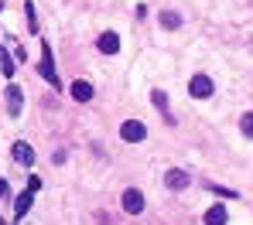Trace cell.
<instances>
[{
  "label": "cell",
  "instance_id": "6da1fadb",
  "mask_svg": "<svg viewBox=\"0 0 253 225\" xmlns=\"http://www.w3.org/2000/svg\"><path fill=\"white\" fill-rule=\"evenodd\" d=\"M38 72H42V79L51 82V89H58V75H55V65H51V45L48 41L42 45V65H38Z\"/></svg>",
  "mask_w": 253,
  "mask_h": 225
},
{
  "label": "cell",
  "instance_id": "7a4b0ae2",
  "mask_svg": "<svg viewBox=\"0 0 253 225\" xmlns=\"http://www.w3.org/2000/svg\"><path fill=\"white\" fill-rule=\"evenodd\" d=\"M188 92H192L195 99H209L212 92H215V86H212L209 75H192V82H188Z\"/></svg>",
  "mask_w": 253,
  "mask_h": 225
},
{
  "label": "cell",
  "instance_id": "3957f363",
  "mask_svg": "<svg viewBox=\"0 0 253 225\" xmlns=\"http://www.w3.org/2000/svg\"><path fill=\"white\" fill-rule=\"evenodd\" d=\"M120 136H124L126 143H137V140H144V136H147V130H144V123H140V120H126L124 127H120Z\"/></svg>",
  "mask_w": 253,
  "mask_h": 225
},
{
  "label": "cell",
  "instance_id": "277c9868",
  "mask_svg": "<svg viewBox=\"0 0 253 225\" xmlns=\"http://www.w3.org/2000/svg\"><path fill=\"white\" fill-rule=\"evenodd\" d=\"M165 184H168L171 191H181V188H188V184H192V174H188V171H181V167H171L168 174H165Z\"/></svg>",
  "mask_w": 253,
  "mask_h": 225
},
{
  "label": "cell",
  "instance_id": "5b68a950",
  "mask_svg": "<svg viewBox=\"0 0 253 225\" xmlns=\"http://www.w3.org/2000/svg\"><path fill=\"white\" fill-rule=\"evenodd\" d=\"M124 208L130 215H140V212H144V194H140L137 188H126L124 191Z\"/></svg>",
  "mask_w": 253,
  "mask_h": 225
},
{
  "label": "cell",
  "instance_id": "8992f818",
  "mask_svg": "<svg viewBox=\"0 0 253 225\" xmlns=\"http://www.w3.org/2000/svg\"><path fill=\"white\" fill-rule=\"evenodd\" d=\"M21 109H24V92L17 89V86H7V113L21 116Z\"/></svg>",
  "mask_w": 253,
  "mask_h": 225
},
{
  "label": "cell",
  "instance_id": "52a82bcc",
  "mask_svg": "<svg viewBox=\"0 0 253 225\" xmlns=\"http://www.w3.org/2000/svg\"><path fill=\"white\" fill-rule=\"evenodd\" d=\"M10 154H14V161H17V164H24V167H31V164H35V150H31L24 140H17Z\"/></svg>",
  "mask_w": 253,
  "mask_h": 225
},
{
  "label": "cell",
  "instance_id": "ba28073f",
  "mask_svg": "<svg viewBox=\"0 0 253 225\" xmlns=\"http://www.w3.org/2000/svg\"><path fill=\"white\" fill-rule=\"evenodd\" d=\"M69 92H72V99H76V102H89V99H92V86H89V82H83V79H76Z\"/></svg>",
  "mask_w": 253,
  "mask_h": 225
},
{
  "label": "cell",
  "instance_id": "9c48e42d",
  "mask_svg": "<svg viewBox=\"0 0 253 225\" xmlns=\"http://www.w3.org/2000/svg\"><path fill=\"white\" fill-rule=\"evenodd\" d=\"M96 45H99V51H103V55H117V51H120V38H117L113 31H106Z\"/></svg>",
  "mask_w": 253,
  "mask_h": 225
},
{
  "label": "cell",
  "instance_id": "30bf717a",
  "mask_svg": "<svg viewBox=\"0 0 253 225\" xmlns=\"http://www.w3.org/2000/svg\"><path fill=\"white\" fill-rule=\"evenodd\" d=\"M226 219H229V215H226L222 205H212L209 212H206V225H226Z\"/></svg>",
  "mask_w": 253,
  "mask_h": 225
},
{
  "label": "cell",
  "instance_id": "8fae6325",
  "mask_svg": "<svg viewBox=\"0 0 253 225\" xmlns=\"http://www.w3.org/2000/svg\"><path fill=\"white\" fill-rule=\"evenodd\" d=\"M161 24L174 31V28H181V14H174V10H161Z\"/></svg>",
  "mask_w": 253,
  "mask_h": 225
},
{
  "label": "cell",
  "instance_id": "7c38bea8",
  "mask_svg": "<svg viewBox=\"0 0 253 225\" xmlns=\"http://www.w3.org/2000/svg\"><path fill=\"white\" fill-rule=\"evenodd\" d=\"M28 208H31V191H24V194L17 198V205H14V215H17V219H24V215H28Z\"/></svg>",
  "mask_w": 253,
  "mask_h": 225
},
{
  "label": "cell",
  "instance_id": "4fadbf2b",
  "mask_svg": "<svg viewBox=\"0 0 253 225\" xmlns=\"http://www.w3.org/2000/svg\"><path fill=\"white\" fill-rule=\"evenodd\" d=\"M14 68H17V65H14V58L7 55V48H0V72L10 79V75H14Z\"/></svg>",
  "mask_w": 253,
  "mask_h": 225
},
{
  "label": "cell",
  "instance_id": "5bb4252c",
  "mask_svg": "<svg viewBox=\"0 0 253 225\" xmlns=\"http://www.w3.org/2000/svg\"><path fill=\"white\" fill-rule=\"evenodd\" d=\"M240 130H243L247 136H253V113H247V116L240 120Z\"/></svg>",
  "mask_w": 253,
  "mask_h": 225
},
{
  "label": "cell",
  "instance_id": "9a60e30c",
  "mask_svg": "<svg viewBox=\"0 0 253 225\" xmlns=\"http://www.w3.org/2000/svg\"><path fill=\"white\" fill-rule=\"evenodd\" d=\"M151 99H154V106H158V109H165V113H168V96H165V92H154Z\"/></svg>",
  "mask_w": 253,
  "mask_h": 225
},
{
  "label": "cell",
  "instance_id": "2e32d148",
  "mask_svg": "<svg viewBox=\"0 0 253 225\" xmlns=\"http://www.w3.org/2000/svg\"><path fill=\"white\" fill-rule=\"evenodd\" d=\"M0 194H7V181L0 178Z\"/></svg>",
  "mask_w": 253,
  "mask_h": 225
},
{
  "label": "cell",
  "instance_id": "e0dca14e",
  "mask_svg": "<svg viewBox=\"0 0 253 225\" xmlns=\"http://www.w3.org/2000/svg\"><path fill=\"white\" fill-rule=\"evenodd\" d=\"M0 10H3V3H0Z\"/></svg>",
  "mask_w": 253,
  "mask_h": 225
}]
</instances>
